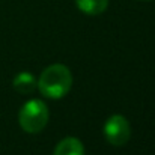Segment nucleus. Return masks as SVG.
<instances>
[{"label": "nucleus", "mask_w": 155, "mask_h": 155, "mask_svg": "<svg viewBox=\"0 0 155 155\" xmlns=\"http://www.w3.org/2000/svg\"><path fill=\"white\" fill-rule=\"evenodd\" d=\"M72 86V74L62 63H53L47 66L38 78L36 87L39 92L50 100L63 98Z\"/></svg>", "instance_id": "1"}, {"label": "nucleus", "mask_w": 155, "mask_h": 155, "mask_svg": "<svg viewBox=\"0 0 155 155\" xmlns=\"http://www.w3.org/2000/svg\"><path fill=\"white\" fill-rule=\"evenodd\" d=\"M48 122V107L41 100H30L20 108L18 124L30 134L41 133Z\"/></svg>", "instance_id": "2"}, {"label": "nucleus", "mask_w": 155, "mask_h": 155, "mask_svg": "<svg viewBox=\"0 0 155 155\" xmlns=\"http://www.w3.org/2000/svg\"><path fill=\"white\" fill-rule=\"evenodd\" d=\"M103 133L105 140L110 145L124 146L130 140V136H131L130 122L122 114H111L104 124Z\"/></svg>", "instance_id": "3"}, {"label": "nucleus", "mask_w": 155, "mask_h": 155, "mask_svg": "<svg viewBox=\"0 0 155 155\" xmlns=\"http://www.w3.org/2000/svg\"><path fill=\"white\" fill-rule=\"evenodd\" d=\"M53 155H84V146L77 137H65L57 143Z\"/></svg>", "instance_id": "4"}, {"label": "nucleus", "mask_w": 155, "mask_h": 155, "mask_svg": "<svg viewBox=\"0 0 155 155\" xmlns=\"http://www.w3.org/2000/svg\"><path fill=\"white\" fill-rule=\"evenodd\" d=\"M36 84H38V80L35 78L33 74L30 72H20L14 77V81H12V86L17 92L23 94V95H27V94H32L35 89H36Z\"/></svg>", "instance_id": "5"}, {"label": "nucleus", "mask_w": 155, "mask_h": 155, "mask_svg": "<svg viewBox=\"0 0 155 155\" xmlns=\"http://www.w3.org/2000/svg\"><path fill=\"white\" fill-rule=\"evenodd\" d=\"M77 8L86 15H100L108 6V0H75Z\"/></svg>", "instance_id": "6"}]
</instances>
